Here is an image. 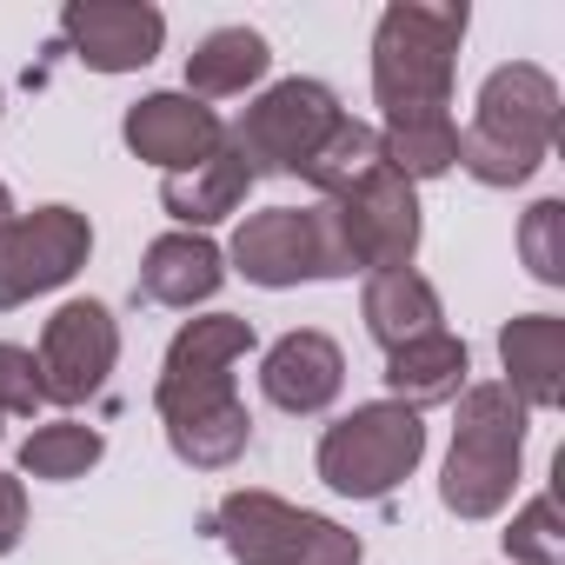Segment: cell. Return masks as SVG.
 <instances>
[{
    "instance_id": "obj_15",
    "label": "cell",
    "mask_w": 565,
    "mask_h": 565,
    "mask_svg": "<svg viewBox=\"0 0 565 565\" xmlns=\"http://www.w3.org/2000/svg\"><path fill=\"white\" fill-rule=\"evenodd\" d=\"M499 360H505V380L519 393V406H558L565 399V320L558 313H525L499 333Z\"/></svg>"
},
{
    "instance_id": "obj_27",
    "label": "cell",
    "mask_w": 565,
    "mask_h": 565,
    "mask_svg": "<svg viewBox=\"0 0 565 565\" xmlns=\"http://www.w3.org/2000/svg\"><path fill=\"white\" fill-rule=\"evenodd\" d=\"M28 532V486L14 472H0V552H14Z\"/></svg>"
},
{
    "instance_id": "obj_8",
    "label": "cell",
    "mask_w": 565,
    "mask_h": 565,
    "mask_svg": "<svg viewBox=\"0 0 565 565\" xmlns=\"http://www.w3.org/2000/svg\"><path fill=\"white\" fill-rule=\"evenodd\" d=\"M233 266L253 287H300V279H340L347 246L333 226V206H266L246 213L233 233Z\"/></svg>"
},
{
    "instance_id": "obj_14",
    "label": "cell",
    "mask_w": 565,
    "mask_h": 565,
    "mask_svg": "<svg viewBox=\"0 0 565 565\" xmlns=\"http://www.w3.org/2000/svg\"><path fill=\"white\" fill-rule=\"evenodd\" d=\"M340 386H347V353H340L327 333H313V327L273 340L266 360H259V393H266L279 413H294V419L327 413V406L340 399Z\"/></svg>"
},
{
    "instance_id": "obj_5",
    "label": "cell",
    "mask_w": 565,
    "mask_h": 565,
    "mask_svg": "<svg viewBox=\"0 0 565 565\" xmlns=\"http://www.w3.org/2000/svg\"><path fill=\"white\" fill-rule=\"evenodd\" d=\"M206 532L239 565H360V532L300 512L273 492H226L206 519Z\"/></svg>"
},
{
    "instance_id": "obj_24",
    "label": "cell",
    "mask_w": 565,
    "mask_h": 565,
    "mask_svg": "<svg viewBox=\"0 0 565 565\" xmlns=\"http://www.w3.org/2000/svg\"><path fill=\"white\" fill-rule=\"evenodd\" d=\"M505 552H512L519 565H565V532H558V499H552V492H539V499L512 519Z\"/></svg>"
},
{
    "instance_id": "obj_11",
    "label": "cell",
    "mask_w": 565,
    "mask_h": 565,
    "mask_svg": "<svg viewBox=\"0 0 565 565\" xmlns=\"http://www.w3.org/2000/svg\"><path fill=\"white\" fill-rule=\"evenodd\" d=\"M41 393L54 406H81L107 386L114 360H120V327L100 300H67L47 327H41Z\"/></svg>"
},
{
    "instance_id": "obj_9",
    "label": "cell",
    "mask_w": 565,
    "mask_h": 565,
    "mask_svg": "<svg viewBox=\"0 0 565 565\" xmlns=\"http://www.w3.org/2000/svg\"><path fill=\"white\" fill-rule=\"evenodd\" d=\"M94 226L74 206H34L0 226V313L28 307L34 294H54L87 266Z\"/></svg>"
},
{
    "instance_id": "obj_10",
    "label": "cell",
    "mask_w": 565,
    "mask_h": 565,
    "mask_svg": "<svg viewBox=\"0 0 565 565\" xmlns=\"http://www.w3.org/2000/svg\"><path fill=\"white\" fill-rule=\"evenodd\" d=\"M327 206H333V226H340V246H347L353 273H399V266H413V253H419L413 180L380 167V173H366L353 193H340Z\"/></svg>"
},
{
    "instance_id": "obj_2",
    "label": "cell",
    "mask_w": 565,
    "mask_h": 565,
    "mask_svg": "<svg viewBox=\"0 0 565 565\" xmlns=\"http://www.w3.org/2000/svg\"><path fill=\"white\" fill-rule=\"evenodd\" d=\"M558 140V81L532 61L492 67L479 87V114L459 134V167L479 186H519L545 167Z\"/></svg>"
},
{
    "instance_id": "obj_21",
    "label": "cell",
    "mask_w": 565,
    "mask_h": 565,
    "mask_svg": "<svg viewBox=\"0 0 565 565\" xmlns=\"http://www.w3.org/2000/svg\"><path fill=\"white\" fill-rule=\"evenodd\" d=\"M380 153L399 180H439L459 167V120L452 114H419V120H386Z\"/></svg>"
},
{
    "instance_id": "obj_3",
    "label": "cell",
    "mask_w": 565,
    "mask_h": 565,
    "mask_svg": "<svg viewBox=\"0 0 565 565\" xmlns=\"http://www.w3.org/2000/svg\"><path fill=\"white\" fill-rule=\"evenodd\" d=\"M466 8H386L373 34V94L386 120H419L452 107V54L466 41Z\"/></svg>"
},
{
    "instance_id": "obj_1",
    "label": "cell",
    "mask_w": 565,
    "mask_h": 565,
    "mask_svg": "<svg viewBox=\"0 0 565 565\" xmlns=\"http://www.w3.org/2000/svg\"><path fill=\"white\" fill-rule=\"evenodd\" d=\"M246 353H253V320H239V313L186 320L167 347L153 406L167 419V446L200 472H226L253 439V419H246L239 386H233V366Z\"/></svg>"
},
{
    "instance_id": "obj_25",
    "label": "cell",
    "mask_w": 565,
    "mask_h": 565,
    "mask_svg": "<svg viewBox=\"0 0 565 565\" xmlns=\"http://www.w3.org/2000/svg\"><path fill=\"white\" fill-rule=\"evenodd\" d=\"M519 253H525V266L545 279V287H558V279H565V206H558V200H539V206L525 213Z\"/></svg>"
},
{
    "instance_id": "obj_19",
    "label": "cell",
    "mask_w": 565,
    "mask_h": 565,
    "mask_svg": "<svg viewBox=\"0 0 565 565\" xmlns=\"http://www.w3.org/2000/svg\"><path fill=\"white\" fill-rule=\"evenodd\" d=\"M246 186H253L246 160H239L233 147H220V153H213V160H200L193 173H167V180H160V206H167L186 233H200V226H213V220L239 213Z\"/></svg>"
},
{
    "instance_id": "obj_17",
    "label": "cell",
    "mask_w": 565,
    "mask_h": 565,
    "mask_svg": "<svg viewBox=\"0 0 565 565\" xmlns=\"http://www.w3.org/2000/svg\"><path fill=\"white\" fill-rule=\"evenodd\" d=\"M466 373H472V353H466V340H452L446 327L386 353V386H393V399L413 406V413L459 399V393H466Z\"/></svg>"
},
{
    "instance_id": "obj_7",
    "label": "cell",
    "mask_w": 565,
    "mask_h": 565,
    "mask_svg": "<svg viewBox=\"0 0 565 565\" xmlns=\"http://www.w3.org/2000/svg\"><path fill=\"white\" fill-rule=\"evenodd\" d=\"M340 120H347V114H340L333 87H320V81H279V87H266V94L226 127V147L246 160L253 180H259V173H307V160L320 153V140H327Z\"/></svg>"
},
{
    "instance_id": "obj_12",
    "label": "cell",
    "mask_w": 565,
    "mask_h": 565,
    "mask_svg": "<svg viewBox=\"0 0 565 565\" xmlns=\"http://www.w3.org/2000/svg\"><path fill=\"white\" fill-rule=\"evenodd\" d=\"M61 34H67L81 67L134 74V67H147L160 54L167 14L147 8V0H67V8H61Z\"/></svg>"
},
{
    "instance_id": "obj_20",
    "label": "cell",
    "mask_w": 565,
    "mask_h": 565,
    "mask_svg": "<svg viewBox=\"0 0 565 565\" xmlns=\"http://www.w3.org/2000/svg\"><path fill=\"white\" fill-rule=\"evenodd\" d=\"M266 67H273V47L253 28H213L186 54V94L193 100H233L253 81H266Z\"/></svg>"
},
{
    "instance_id": "obj_23",
    "label": "cell",
    "mask_w": 565,
    "mask_h": 565,
    "mask_svg": "<svg viewBox=\"0 0 565 565\" xmlns=\"http://www.w3.org/2000/svg\"><path fill=\"white\" fill-rule=\"evenodd\" d=\"M100 452H107V439H100L94 426H81V419H54V426L28 433V446H21V472H28V479H81L87 466H100Z\"/></svg>"
},
{
    "instance_id": "obj_18",
    "label": "cell",
    "mask_w": 565,
    "mask_h": 565,
    "mask_svg": "<svg viewBox=\"0 0 565 565\" xmlns=\"http://www.w3.org/2000/svg\"><path fill=\"white\" fill-rule=\"evenodd\" d=\"M360 313H366V333H373L386 353L406 347V340L439 333V320H446V313H439V294H433V279L413 273V266H399V273H373Z\"/></svg>"
},
{
    "instance_id": "obj_16",
    "label": "cell",
    "mask_w": 565,
    "mask_h": 565,
    "mask_svg": "<svg viewBox=\"0 0 565 565\" xmlns=\"http://www.w3.org/2000/svg\"><path fill=\"white\" fill-rule=\"evenodd\" d=\"M226 279V259L206 233H160L140 259V294L153 307H200L220 294Z\"/></svg>"
},
{
    "instance_id": "obj_28",
    "label": "cell",
    "mask_w": 565,
    "mask_h": 565,
    "mask_svg": "<svg viewBox=\"0 0 565 565\" xmlns=\"http://www.w3.org/2000/svg\"><path fill=\"white\" fill-rule=\"evenodd\" d=\"M8 220H14V193H8V186H0V226H8Z\"/></svg>"
},
{
    "instance_id": "obj_4",
    "label": "cell",
    "mask_w": 565,
    "mask_h": 565,
    "mask_svg": "<svg viewBox=\"0 0 565 565\" xmlns=\"http://www.w3.org/2000/svg\"><path fill=\"white\" fill-rule=\"evenodd\" d=\"M519 459H525V406H519V393L512 386H466L452 452H446V479H439L446 512H459V519L505 512V499L519 486Z\"/></svg>"
},
{
    "instance_id": "obj_6",
    "label": "cell",
    "mask_w": 565,
    "mask_h": 565,
    "mask_svg": "<svg viewBox=\"0 0 565 565\" xmlns=\"http://www.w3.org/2000/svg\"><path fill=\"white\" fill-rule=\"evenodd\" d=\"M426 452V426L413 406L399 399H373L353 406L340 426H327L320 439V479L347 499H386Z\"/></svg>"
},
{
    "instance_id": "obj_22",
    "label": "cell",
    "mask_w": 565,
    "mask_h": 565,
    "mask_svg": "<svg viewBox=\"0 0 565 565\" xmlns=\"http://www.w3.org/2000/svg\"><path fill=\"white\" fill-rule=\"evenodd\" d=\"M386 167V153H380V127H366V120H340L327 140H320V153L307 160V186H320L327 200H340V193H353L366 173H380Z\"/></svg>"
},
{
    "instance_id": "obj_26",
    "label": "cell",
    "mask_w": 565,
    "mask_h": 565,
    "mask_svg": "<svg viewBox=\"0 0 565 565\" xmlns=\"http://www.w3.org/2000/svg\"><path fill=\"white\" fill-rule=\"evenodd\" d=\"M47 393H41V360L14 340H0V413H41Z\"/></svg>"
},
{
    "instance_id": "obj_13",
    "label": "cell",
    "mask_w": 565,
    "mask_h": 565,
    "mask_svg": "<svg viewBox=\"0 0 565 565\" xmlns=\"http://www.w3.org/2000/svg\"><path fill=\"white\" fill-rule=\"evenodd\" d=\"M120 134L160 173H193L200 160H213L226 147V120L206 100H193V94H147V100H134Z\"/></svg>"
}]
</instances>
